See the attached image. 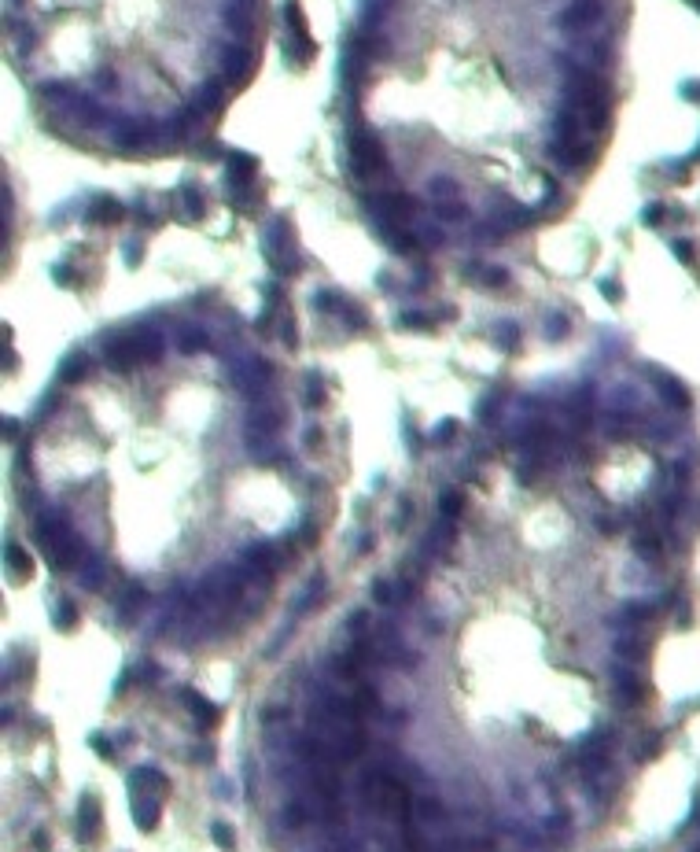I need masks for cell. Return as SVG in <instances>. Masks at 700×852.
<instances>
[{
  "label": "cell",
  "mask_w": 700,
  "mask_h": 852,
  "mask_svg": "<svg viewBox=\"0 0 700 852\" xmlns=\"http://www.w3.org/2000/svg\"><path fill=\"white\" fill-rule=\"evenodd\" d=\"M350 163H354V170L365 174V177L380 174L383 170V148H380V140H372L369 133H358L354 140H350Z\"/></svg>",
  "instance_id": "1"
},
{
  "label": "cell",
  "mask_w": 700,
  "mask_h": 852,
  "mask_svg": "<svg viewBox=\"0 0 700 852\" xmlns=\"http://www.w3.org/2000/svg\"><path fill=\"white\" fill-rule=\"evenodd\" d=\"M140 340L137 336H122V340H111L107 343V366L119 369V373H129L133 366H140Z\"/></svg>",
  "instance_id": "2"
},
{
  "label": "cell",
  "mask_w": 700,
  "mask_h": 852,
  "mask_svg": "<svg viewBox=\"0 0 700 852\" xmlns=\"http://www.w3.org/2000/svg\"><path fill=\"white\" fill-rule=\"evenodd\" d=\"M129 790H133L137 797H159V793H170V779H166L162 771L155 768H137L129 771Z\"/></svg>",
  "instance_id": "3"
},
{
  "label": "cell",
  "mask_w": 700,
  "mask_h": 852,
  "mask_svg": "<svg viewBox=\"0 0 700 852\" xmlns=\"http://www.w3.org/2000/svg\"><path fill=\"white\" fill-rule=\"evenodd\" d=\"M549 155L575 170V166H590L593 155H598V148L586 144V140H556V144H549Z\"/></svg>",
  "instance_id": "4"
},
{
  "label": "cell",
  "mask_w": 700,
  "mask_h": 852,
  "mask_svg": "<svg viewBox=\"0 0 700 852\" xmlns=\"http://www.w3.org/2000/svg\"><path fill=\"white\" fill-rule=\"evenodd\" d=\"M380 805L391 812V816H398L402 823H406V819H409V790H406V782H398V779H391V775H383Z\"/></svg>",
  "instance_id": "5"
},
{
  "label": "cell",
  "mask_w": 700,
  "mask_h": 852,
  "mask_svg": "<svg viewBox=\"0 0 700 852\" xmlns=\"http://www.w3.org/2000/svg\"><path fill=\"white\" fill-rule=\"evenodd\" d=\"M185 705H188V712L196 716V723H199L203 731H211V727L222 723V708H218L214 701H206V697L196 694V690H185Z\"/></svg>",
  "instance_id": "6"
},
{
  "label": "cell",
  "mask_w": 700,
  "mask_h": 852,
  "mask_svg": "<svg viewBox=\"0 0 700 852\" xmlns=\"http://www.w3.org/2000/svg\"><path fill=\"white\" fill-rule=\"evenodd\" d=\"M100 800L96 797H82V805H77V837L89 845L96 837V830H100Z\"/></svg>",
  "instance_id": "7"
},
{
  "label": "cell",
  "mask_w": 700,
  "mask_h": 852,
  "mask_svg": "<svg viewBox=\"0 0 700 852\" xmlns=\"http://www.w3.org/2000/svg\"><path fill=\"white\" fill-rule=\"evenodd\" d=\"M4 561H8V579H11V583H26V579L33 576V561L26 558V550L15 546V542L4 550Z\"/></svg>",
  "instance_id": "8"
},
{
  "label": "cell",
  "mask_w": 700,
  "mask_h": 852,
  "mask_svg": "<svg viewBox=\"0 0 700 852\" xmlns=\"http://www.w3.org/2000/svg\"><path fill=\"white\" fill-rule=\"evenodd\" d=\"M601 15V8H598V0H579V4H572L564 11V26L568 30H586V26L593 22Z\"/></svg>",
  "instance_id": "9"
},
{
  "label": "cell",
  "mask_w": 700,
  "mask_h": 852,
  "mask_svg": "<svg viewBox=\"0 0 700 852\" xmlns=\"http://www.w3.org/2000/svg\"><path fill=\"white\" fill-rule=\"evenodd\" d=\"M133 823L140 830H155L159 826V797H137L133 800Z\"/></svg>",
  "instance_id": "10"
},
{
  "label": "cell",
  "mask_w": 700,
  "mask_h": 852,
  "mask_svg": "<svg viewBox=\"0 0 700 852\" xmlns=\"http://www.w3.org/2000/svg\"><path fill=\"white\" fill-rule=\"evenodd\" d=\"M229 185H248V181L254 177V159H251V155H243V151H232L229 155Z\"/></svg>",
  "instance_id": "11"
},
{
  "label": "cell",
  "mask_w": 700,
  "mask_h": 852,
  "mask_svg": "<svg viewBox=\"0 0 700 852\" xmlns=\"http://www.w3.org/2000/svg\"><path fill=\"white\" fill-rule=\"evenodd\" d=\"M52 624H56V631H74L77 627V605L70 598H63L56 605V613H52Z\"/></svg>",
  "instance_id": "12"
},
{
  "label": "cell",
  "mask_w": 700,
  "mask_h": 852,
  "mask_svg": "<svg viewBox=\"0 0 700 852\" xmlns=\"http://www.w3.org/2000/svg\"><path fill=\"white\" fill-rule=\"evenodd\" d=\"M656 387H660V395H664V398H667V403L675 406V410H685V406H690V395H685V391H682V387H678L675 380H671V377H656Z\"/></svg>",
  "instance_id": "13"
},
{
  "label": "cell",
  "mask_w": 700,
  "mask_h": 852,
  "mask_svg": "<svg viewBox=\"0 0 700 852\" xmlns=\"http://www.w3.org/2000/svg\"><path fill=\"white\" fill-rule=\"evenodd\" d=\"M125 214V207L122 203H114V200H100V203H93V211H89V218H100V222H119V218Z\"/></svg>",
  "instance_id": "14"
},
{
  "label": "cell",
  "mask_w": 700,
  "mask_h": 852,
  "mask_svg": "<svg viewBox=\"0 0 700 852\" xmlns=\"http://www.w3.org/2000/svg\"><path fill=\"white\" fill-rule=\"evenodd\" d=\"M211 837H214V845L222 849V852H236V834H232L229 823H214L211 826Z\"/></svg>",
  "instance_id": "15"
},
{
  "label": "cell",
  "mask_w": 700,
  "mask_h": 852,
  "mask_svg": "<svg viewBox=\"0 0 700 852\" xmlns=\"http://www.w3.org/2000/svg\"><path fill=\"white\" fill-rule=\"evenodd\" d=\"M634 550H638L641 558L656 561V558H660V539H656V535H638V539H634Z\"/></svg>",
  "instance_id": "16"
},
{
  "label": "cell",
  "mask_w": 700,
  "mask_h": 852,
  "mask_svg": "<svg viewBox=\"0 0 700 852\" xmlns=\"http://www.w3.org/2000/svg\"><path fill=\"white\" fill-rule=\"evenodd\" d=\"M303 398H306V403L310 406H325V384H321V377H317V373H314V377H310V387H306V391H303Z\"/></svg>",
  "instance_id": "17"
},
{
  "label": "cell",
  "mask_w": 700,
  "mask_h": 852,
  "mask_svg": "<svg viewBox=\"0 0 700 852\" xmlns=\"http://www.w3.org/2000/svg\"><path fill=\"white\" fill-rule=\"evenodd\" d=\"M439 506H443V516H457L464 506V495L461 491H443V502H439Z\"/></svg>",
  "instance_id": "18"
},
{
  "label": "cell",
  "mask_w": 700,
  "mask_h": 852,
  "mask_svg": "<svg viewBox=\"0 0 700 852\" xmlns=\"http://www.w3.org/2000/svg\"><path fill=\"white\" fill-rule=\"evenodd\" d=\"M89 749H93L96 756H103V760L114 756V745H111V738H103V734H93V738H89Z\"/></svg>",
  "instance_id": "19"
},
{
  "label": "cell",
  "mask_w": 700,
  "mask_h": 852,
  "mask_svg": "<svg viewBox=\"0 0 700 852\" xmlns=\"http://www.w3.org/2000/svg\"><path fill=\"white\" fill-rule=\"evenodd\" d=\"M498 343H501V351H512V347L520 343V332H516V325H501L498 329Z\"/></svg>",
  "instance_id": "20"
},
{
  "label": "cell",
  "mask_w": 700,
  "mask_h": 852,
  "mask_svg": "<svg viewBox=\"0 0 700 852\" xmlns=\"http://www.w3.org/2000/svg\"><path fill=\"white\" fill-rule=\"evenodd\" d=\"M188 760H196V764H214V745L211 742H203V745H196L188 753Z\"/></svg>",
  "instance_id": "21"
},
{
  "label": "cell",
  "mask_w": 700,
  "mask_h": 852,
  "mask_svg": "<svg viewBox=\"0 0 700 852\" xmlns=\"http://www.w3.org/2000/svg\"><path fill=\"white\" fill-rule=\"evenodd\" d=\"M203 332H181V351H203Z\"/></svg>",
  "instance_id": "22"
},
{
  "label": "cell",
  "mask_w": 700,
  "mask_h": 852,
  "mask_svg": "<svg viewBox=\"0 0 700 852\" xmlns=\"http://www.w3.org/2000/svg\"><path fill=\"white\" fill-rule=\"evenodd\" d=\"M372 705H376L372 690H369V687H358V694H354V708H358V712H369Z\"/></svg>",
  "instance_id": "23"
},
{
  "label": "cell",
  "mask_w": 700,
  "mask_h": 852,
  "mask_svg": "<svg viewBox=\"0 0 700 852\" xmlns=\"http://www.w3.org/2000/svg\"><path fill=\"white\" fill-rule=\"evenodd\" d=\"M453 435H457V421H443V424H439V428H435V443H450V439Z\"/></svg>",
  "instance_id": "24"
},
{
  "label": "cell",
  "mask_w": 700,
  "mask_h": 852,
  "mask_svg": "<svg viewBox=\"0 0 700 852\" xmlns=\"http://www.w3.org/2000/svg\"><path fill=\"white\" fill-rule=\"evenodd\" d=\"M82 373H85V358H74L63 366V380H82Z\"/></svg>",
  "instance_id": "25"
},
{
  "label": "cell",
  "mask_w": 700,
  "mask_h": 852,
  "mask_svg": "<svg viewBox=\"0 0 700 852\" xmlns=\"http://www.w3.org/2000/svg\"><path fill=\"white\" fill-rule=\"evenodd\" d=\"M372 598L380 601V605H387V601L395 598V594H391V583H387V579H376V583H372Z\"/></svg>",
  "instance_id": "26"
},
{
  "label": "cell",
  "mask_w": 700,
  "mask_h": 852,
  "mask_svg": "<svg viewBox=\"0 0 700 852\" xmlns=\"http://www.w3.org/2000/svg\"><path fill=\"white\" fill-rule=\"evenodd\" d=\"M402 325H409V329H432V321H427L424 314H402Z\"/></svg>",
  "instance_id": "27"
},
{
  "label": "cell",
  "mask_w": 700,
  "mask_h": 852,
  "mask_svg": "<svg viewBox=\"0 0 700 852\" xmlns=\"http://www.w3.org/2000/svg\"><path fill=\"white\" fill-rule=\"evenodd\" d=\"M645 742H649V745L641 749V760H649V756H656V753H660V734H649Z\"/></svg>",
  "instance_id": "28"
},
{
  "label": "cell",
  "mask_w": 700,
  "mask_h": 852,
  "mask_svg": "<svg viewBox=\"0 0 700 852\" xmlns=\"http://www.w3.org/2000/svg\"><path fill=\"white\" fill-rule=\"evenodd\" d=\"M365 624H369V613H354V616H350V631H354V635H361Z\"/></svg>",
  "instance_id": "29"
},
{
  "label": "cell",
  "mask_w": 700,
  "mask_h": 852,
  "mask_svg": "<svg viewBox=\"0 0 700 852\" xmlns=\"http://www.w3.org/2000/svg\"><path fill=\"white\" fill-rule=\"evenodd\" d=\"M601 292H604L612 303H619V284H616V281H601Z\"/></svg>",
  "instance_id": "30"
},
{
  "label": "cell",
  "mask_w": 700,
  "mask_h": 852,
  "mask_svg": "<svg viewBox=\"0 0 700 852\" xmlns=\"http://www.w3.org/2000/svg\"><path fill=\"white\" fill-rule=\"evenodd\" d=\"M33 849H37V852H45V849H48V834H33Z\"/></svg>",
  "instance_id": "31"
},
{
  "label": "cell",
  "mask_w": 700,
  "mask_h": 852,
  "mask_svg": "<svg viewBox=\"0 0 700 852\" xmlns=\"http://www.w3.org/2000/svg\"><path fill=\"white\" fill-rule=\"evenodd\" d=\"M690 4H697V8H700V0H690Z\"/></svg>",
  "instance_id": "32"
}]
</instances>
